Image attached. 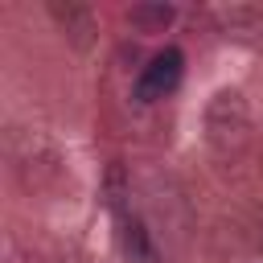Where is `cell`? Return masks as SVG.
<instances>
[{"label": "cell", "instance_id": "1", "mask_svg": "<svg viewBox=\"0 0 263 263\" xmlns=\"http://www.w3.org/2000/svg\"><path fill=\"white\" fill-rule=\"evenodd\" d=\"M181 66H185V58H181V49H160L152 62H148V70L140 74V86H136V99L140 103H152V99H160V95H168L177 82H181Z\"/></svg>", "mask_w": 263, "mask_h": 263}, {"label": "cell", "instance_id": "2", "mask_svg": "<svg viewBox=\"0 0 263 263\" xmlns=\"http://www.w3.org/2000/svg\"><path fill=\"white\" fill-rule=\"evenodd\" d=\"M132 21L144 25V29H156V25H168L173 21V8L168 4H140V8H132Z\"/></svg>", "mask_w": 263, "mask_h": 263}]
</instances>
